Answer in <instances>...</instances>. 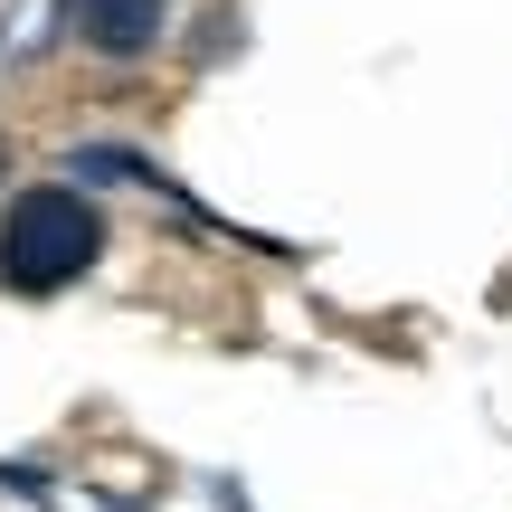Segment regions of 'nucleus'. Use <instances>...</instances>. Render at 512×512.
<instances>
[{"instance_id": "4", "label": "nucleus", "mask_w": 512, "mask_h": 512, "mask_svg": "<svg viewBox=\"0 0 512 512\" xmlns=\"http://www.w3.org/2000/svg\"><path fill=\"white\" fill-rule=\"evenodd\" d=\"M0 162H10V152H0Z\"/></svg>"}, {"instance_id": "1", "label": "nucleus", "mask_w": 512, "mask_h": 512, "mask_svg": "<svg viewBox=\"0 0 512 512\" xmlns=\"http://www.w3.org/2000/svg\"><path fill=\"white\" fill-rule=\"evenodd\" d=\"M95 256H105V219L86 209V190L38 181V190H19L10 219H0V285H19V294L76 285Z\"/></svg>"}, {"instance_id": "3", "label": "nucleus", "mask_w": 512, "mask_h": 512, "mask_svg": "<svg viewBox=\"0 0 512 512\" xmlns=\"http://www.w3.org/2000/svg\"><path fill=\"white\" fill-rule=\"evenodd\" d=\"M238 29H247L238 10H209V19H200V57H219V48H228V38H238Z\"/></svg>"}, {"instance_id": "2", "label": "nucleus", "mask_w": 512, "mask_h": 512, "mask_svg": "<svg viewBox=\"0 0 512 512\" xmlns=\"http://www.w3.org/2000/svg\"><path fill=\"white\" fill-rule=\"evenodd\" d=\"M76 38L95 57H143L162 38V0H76Z\"/></svg>"}]
</instances>
